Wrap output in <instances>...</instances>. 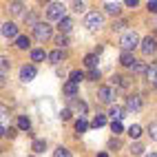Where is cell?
Returning a JSON list of instances; mask_svg holds the SVG:
<instances>
[{"instance_id":"836d02e7","label":"cell","mask_w":157,"mask_h":157,"mask_svg":"<svg viewBox=\"0 0 157 157\" xmlns=\"http://www.w3.org/2000/svg\"><path fill=\"white\" fill-rule=\"evenodd\" d=\"M148 133H151V137H153V140H157V122L148 126Z\"/></svg>"},{"instance_id":"44dd1931","label":"cell","mask_w":157,"mask_h":157,"mask_svg":"<svg viewBox=\"0 0 157 157\" xmlns=\"http://www.w3.org/2000/svg\"><path fill=\"white\" fill-rule=\"evenodd\" d=\"M29 44H31L29 36H20V38L16 40V47H18V49H29Z\"/></svg>"},{"instance_id":"8992f818","label":"cell","mask_w":157,"mask_h":157,"mask_svg":"<svg viewBox=\"0 0 157 157\" xmlns=\"http://www.w3.org/2000/svg\"><path fill=\"white\" fill-rule=\"evenodd\" d=\"M36 73H38V69H36L33 64L22 67V69H20V80H22V82H31V80L36 78Z\"/></svg>"},{"instance_id":"277c9868","label":"cell","mask_w":157,"mask_h":157,"mask_svg":"<svg viewBox=\"0 0 157 157\" xmlns=\"http://www.w3.org/2000/svg\"><path fill=\"white\" fill-rule=\"evenodd\" d=\"M104 25V16L100 13V11H91L89 16H86V27L91 29V31H95V29H100Z\"/></svg>"},{"instance_id":"2e32d148","label":"cell","mask_w":157,"mask_h":157,"mask_svg":"<svg viewBox=\"0 0 157 157\" xmlns=\"http://www.w3.org/2000/svg\"><path fill=\"white\" fill-rule=\"evenodd\" d=\"M84 64L93 71V69H98V53H89L86 58H84Z\"/></svg>"},{"instance_id":"d6986e66","label":"cell","mask_w":157,"mask_h":157,"mask_svg":"<svg viewBox=\"0 0 157 157\" xmlns=\"http://www.w3.org/2000/svg\"><path fill=\"white\" fill-rule=\"evenodd\" d=\"M111 82H113V84H115V86H122V89H128V80H126V78H122V75H113V80H111Z\"/></svg>"},{"instance_id":"d4e9b609","label":"cell","mask_w":157,"mask_h":157,"mask_svg":"<svg viewBox=\"0 0 157 157\" xmlns=\"http://www.w3.org/2000/svg\"><path fill=\"white\" fill-rule=\"evenodd\" d=\"M82 80H84V73H82V71H71V82H75V84H80Z\"/></svg>"},{"instance_id":"7c38bea8","label":"cell","mask_w":157,"mask_h":157,"mask_svg":"<svg viewBox=\"0 0 157 157\" xmlns=\"http://www.w3.org/2000/svg\"><path fill=\"white\" fill-rule=\"evenodd\" d=\"M58 29L62 31V33H69V31L73 29V20H71V18H64V20H60V22H58Z\"/></svg>"},{"instance_id":"60d3db41","label":"cell","mask_w":157,"mask_h":157,"mask_svg":"<svg viewBox=\"0 0 157 157\" xmlns=\"http://www.w3.org/2000/svg\"><path fill=\"white\" fill-rule=\"evenodd\" d=\"M126 7H137V0H126Z\"/></svg>"},{"instance_id":"52a82bcc","label":"cell","mask_w":157,"mask_h":157,"mask_svg":"<svg viewBox=\"0 0 157 157\" xmlns=\"http://www.w3.org/2000/svg\"><path fill=\"white\" fill-rule=\"evenodd\" d=\"M2 36L9 38V40H11V38L18 40V38H20V36H18V27H16L13 22H5V25H2Z\"/></svg>"},{"instance_id":"f546056e","label":"cell","mask_w":157,"mask_h":157,"mask_svg":"<svg viewBox=\"0 0 157 157\" xmlns=\"http://www.w3.org/2000/svg\"><path fill=\"white\" fill-rule=\"evenodd\" d=\"M131 153H133V155H142V153H144V146H142V144H133V146H131Z\"/></svg>"},{"instance_id":"ac0fdd59","label":"cell","mask_w":157,"mask_h":157,"mask_svg":"<svg viewBox=\"0 0 157 157\" xmlns=\"http://www.w3.org/2000/svg\"><path fill=\"white\" fill-rule=\"evenodd\" d=\"M64 93H67V95L69 98H75V93H78V84H75V82H67V84H64Z\"/></svg>"},{"instance_id":"603a6c76","label":"cell","mask_w":157,"mask_h":157,"mask_svg":"<svg viewBox=\"0 0 157 157\" xmlns=\"http://www.w3.org/2000/svg\"><path fill=\"white\" fill-rule=\"evenodd\" d=\"M86 128H89V122H86L84 117H80V120L75 122V131H78V133H86Z\"/></svg>"},{"instance_id":"4dcf8cb0","label":"cell","mask_w":157,"mask_h":157,"mask_svg":"<svg viewBox=\"0 0 157 157\" xmlns=\"http://www.w3.org/2000/svg\"><path fill=\"white\" fill-rule=\"evenodd\" d=\"M11 13H22V2H11Z\"/></svg>"},{"instance_id":"f1b7e54d","label":"cell","mask_w":157,"mask_h":157,"mask_svg":"<svg viewBox=\"0 0 157 157\" xmlns=\"http://www.w3.org/2000/svg\"><path fill=\"white\" fill-rule=\"evenodd\" d=\"M53 157H71V153H69V151L64 148V146H60V148H56Z\"/></svg>"},{"instance_id":"e575fe53","label":"cell","mask_w":157,"mask_h":157,"mask_svg":"<svg viewBox=\"0 0 157 157\" xmlns=\"http://www.w3.org/2000/svg\"><path fill=\"white\" fill-rule=\"evenodd\" d=\"M89 80H100V69H93V71H89Z\"/></svg>"},{"instance_id":"d590c367","label":"cell","mask_w":157,"mask_h":157,"mask_svg":"<svg viewBox=\"0 0 157 157\" xmlns=\"http://www.w3.org/2000/svg\"><path fill=\"white\" fill-rule=\"evenodd\" d=\"M126 27V22H124V20H120V22H113V29L115 31H120V29H124Z\"/></svg>"},{"instance_id":"7402d4cb","label":"cell","mask_w":157,"mask_h":157,"mask_svg":"<svg viewBox=\"0 0 157 157\" xmlns=\"http://www.w3.org/2000/svg\"><path fill=\"white\" fill-rule=\"evenodd\" d=\"M104 9H106V13H113V16L120 13V5H117V2H106V5H104Z\"/></svg>"},{"instance_id":"ffe728a7","label":"cell","mask_w":157,"mask_h":157,"mask_svg":"<svg viewBox=\"0 0 157 157\" xmlns=\"http://www.w3.org/2000/svg\"><path fill=\"white\" fill-rule=\"evenodd\" d=\"M18 128H20V131H29V128H31V122H29V117L20 115V117H18Z\"/></svg>"},{"instance_id":"4fadbf2b","label":"cell","mask_w":157,"mask_h":157,"mask_svg":"<svg viewBox=\"0 0 157 157\" xmlns=\"http://www.w3.org/2000/svg\"><path fill=\"white\" fill-rule=\"evenodd\" d=\"M7 69H9V60L2 58L0 60V82H2V84L7 82Z\"/></svg>"},{"instance_id":"5b68a950","label":"cell","mask_w":157,"mask_h":157,"mask_svg":"<svg viewBox=\"0 0 157 157\" xmlns=\"http://www.w3.org/2000/svg\"><path fill=\"white\" fill-rule=\"evenodd\" d=\"M140 49H142V53H144V56H153L155 51H157L155 38H144V40H142V44H140Z\"/></svg>"},{"instance_id":"d6a6232c","label":"cell","mask_w":157,"mask_h":157,"mask_svg":"<svg viewBox=\"0 0 157 157\" xmlns=\"http://www.w3.org/2000/svg\"><path fill=\"white\" fill-rule=\"evenodd\" d=\"M111 131L117 135V133H122V122H111Z\"/></svg>"},{"instance_id":"1f68e13d","label":"cell","mask_w":157,"mask_h":157,"mask_svg":"<svg viewBox=\"0 0 157 157\" xmlns=\"http://www.w3.org/2000/svg\"><path fill=\"white\" fill-rule=\"evenodd\" d=\"M60 120H62V122L71 120V111H69V109H62V111H60Z\"/></svg>"},{"instance_id":"8d00e7d4","label":"cell","mask_w":157,"mask_h":157,"mask_svg":"<svg viewBox=\"0 0 157 157\" xmlns=\"http://www.w3.org/2000/svg\"><path fill=\"white\" fill-rule=\"evenodd\" d=\"M148 11H151V13H157V0H153V2H148Z\"/></svg>"},{"instance_id":"6da1fadb","label":"cell","mask_w":157,"mask_h":157,"mask_svg":"<svg viewBox=\"0 0 157 157\" xmlns=\"http://www.w3.org/2000/svg\"><path fill=\"white\" fill-rule=\"evenodd\" d=\"M120 44H122V51H133L135 47H140L142 42H140V36L135 33V31H126V33L122 36Z\"/></svg>"},{"instance_id":"5bb4252c","label":"cell","mask_w":157,"mask_h":157,"mask_svg":"<svg viewBox=\"0 0 157 157\" xmlns=\"http://www.w3.org/2000/svg\"><path fill=\"white\" fill-rule=\"evenodd\" d=\"M62 58H64V51H62V49H56V51H51V53H49V60L53 62V64H60Z\"/></svg>"},{"instance_id":"3957f363","label":"cell","mask_w":157,"mask_h":157,"mask_svg":"<svg viewBox=\"0 0 157 157\" xmlns=\"http://www.w3.org/2000/svg\"><path fill=\"white\" fill-rule=\"evenodd\" d=\"M33 36L40 40V42H47V40L53 36V31H51V25H47V22H38V25L33 27Z\"/></svg>"},{"instance_id":"9a60e30c","label":"cell","mask_w":157,"mask_h":157,"mask_svg":"<svg viewBox=\"0 0 157 157\" xmlns=\"http://www.w3.org/2000/svg\"><path fill=\"white\" fill-rule=\"evenodd\" d=\"M31 151H33V153H44L47 151V142L44 140H33V146H31Z\"/></svg>"},{"instance_id":"74e56055","label":"cell","mask_w":157,"mask_h":157,"mask_svg":"<svg viewBox=\"0 0 157 157\" xmlns=\"http://www.w3.org/2000/svg\"><path fill=\"white\" fill-rule=\"evenodd\" d=\"M56 42H58V47L62 49V47H64V44H67V36H60V38L56 40Z\"/></svg>"},{"instance_id":"cb8c5ba5","label":"cell","mask_w":157,"mask_h":157,"mask_svg":"<svg viewBox=\"0 0 157 157\" xmlns=\"http://www.w3.org/2000/svg\"><path fill=\"white\" fill-rule=\"evenodd\" d=\"M104 124H106V115H95V120H93V126H95V128H102Z\"/></svg>"},{"instance_id":"4316f807","label":"cell","mask_w":157,"mask_h":157,"mask_svg":"<svg viewBox=\"0 0 157 157\" xmlns=\"http://www.w3.org/2000/svg\"><path fill=\"white\" fill-rule=\"evenodd\" d=\"M128 135H131V137H133V140H137V137H140V135H142V128L137 126V124H133V126L128 128Z\"/></svg>"},{"instance_id":"ba28073f","label":"cell","mask_w":157,"mask_h":157,"mask_svg":"<svg viewBox=\"0 0 157 157\" xmlns=\"http://www.w3.org/2000/svg\"><path fill=\"white\" fill-rule=\"evenodd\" d=\"M98 98H100V102H104V104H111L113 102V89L111 86H102L100 89V93H98Z\"/></svg>"},{"instance_id":"7a4b0ae2","label":"cell","mask_w":157,"mask_h":157,"mask_svg":"<svg viewBox=\"0 0 157 157\" xmlns=\"http://www.w3.org/2000/svg\"><path fill=\"white\" fill-rule=\"evenodd\" d=\"M64 11H67V9H64V5H62V2H49V5H47V16H49V20H58V22H60V20H64V18H67Z\"/></svg>"},{"instance_id":"ab89813d","label":"cell","mask_w":157,"mask_h":157,"mask_svg":"<svg viewBox=\"0 0 157 157\" xmlns=\"http://www.w3.org/2000/svg\"><path fill=\"white\" fill-rule=\"evenodd\" d=\"M111 148H120V140H111Z\"/></svg>"},{"instance_id":"8fae6325","label":"cell","mask_w":157,"mask_h":157,"mask_svg":"<svg viewBox=\"0 0 157 157\" xmlns=\"http://www.w3.org/2000/svg\"><path fill=\"white\" fill-rule=\"evenodd\" d=\"M47 58H49V53L44 49H33V51H31V60H33V62H42Z\"/></svg>"},{"instance_id":"30bf717a","label":"cell","mask_w":157,"mask_h":157,"mask_svg":"<svg viewBox=\"0 0 157 157\" xmlns=\"http://www.w3.org/2000/svg\"><path fill=\"white\" fill-rule=\"evenodd\" d=\"M120 62H122L124 67H128V69H133L135 64H137V60L133 58V53H131V51H122V56H120Z\"/></svg>"},{"instance_id":"b9f144b4","label":"cell","mask_w":157,"mask_h":157,"mask_svg":"<svg viewBox=\"0 0 157 157\" xmlns=\"http://www.w3.org/2000/svg\"><path fill=\"white\" fill-rule=\"evenodd\" d=\"M98 157H109V153H100V155H98Z\"/></svg>"},{"instance_id":"e0dca14e","label":"cell","mask_w":157,"mask_h":157,"mask_svg":"<svg viewBox=\"0 0 157 157\" xmlns=\"http://www.w3.org/2000/svg\"><path fill=\"white\" fill-rule=\"evenodd\" d=\"M109 115H111V120H113V122H122V117H124V109H120V106H113Z\"/></svg>"},{"instance_id":"9c48e42d","label":"cell","mask_w":157,"mask_h":157,"mask_svg":"<svg viewBox=\"0 0 157 157\" xmlns=\"http://www.w3.org/2000/svg\"><path fill=\"white\" fill-rule=\"evenodd\" d=\"M126 109L128 111H140L142 109V98L140 95H128L126 98Z\"/></svg>"},{"instance_id":"7bdbcfd3","label":"cell","mask_w":157,"mask_h":157,"mask_svg":"<svg viewBox=\"0 0 157 157\" xmlns=\"http://www.w3.org/2000/svg\"><path fill=\"white\" fill-rule=\"evenodd\" d=\"M146 157H157V153H151V155H146Z\"/></svg>"},{"instance_id":"484cf974","label":"cell","mask_w":157,"mask_h":157,"mask_svg":"<svg viewBox=\"0 0 157 157\" xmlns=\"http://www.w3.org/2000/svg\"><path fill=\"white\" fill-rule=\"evenodd\" d=\"M146 75H148V80H151L153 84H155V82H157V64L148 67V73H146Z\"/></svg>"},{"instance_id":"83f0119b","label":"cell","mask_w":157,"mask_h":157,"mask_svg":"<svg viewBox=\"0 0 157 157\" xmlns=\"http://www.w3.org/2000/svg\"><path fill=\"white\" fill-rule=\"evenodd\" d=\"M133 73H137V75H142V73H148V67L142 64V62H137V64L133 67Z\"/></svg>"},{"instance_id":"ee69618b","label":"cell","mask_w":157,"mask_h":157,"mask_svg":"<svg viewBox=\"0 0 157 157\" xmlns=\"http://www.w3.org/2000/svg\"><path fill=\"white\" fill-rule=\"evenodd\" d=\"M155 89H157V82H155Z\"/></svg>"},{"instance_id":"f35d334b","label":"cell","mask_w":157,"mask_h":157,"mask_svg":"<svg viewBox=\"0 0 157 157\" xmlns=\"http://www.w3.org/2000/svg\"><path fill=\"white\" fill-rule=\"evenodd\" d=\"M73 7H75V11H84V2H73Z\"/></svg>"}]
</instances>
